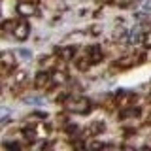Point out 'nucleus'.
I'll use <instances>...</instances> for the list:
<instances>
[{"label": "nucleus", "mask_w": 151, "mask_h": 151, "mask_svg": "<svg viewBox=\"0 0 151 151\" xmlns=\"http://www.w3.org/2000/svg\"><path fill=\"white\" fill-rule=\"evenodd\" d=\"M66 108L74 113H87L91 110V102L83 96H78V98H70V100L66 102Z\"/></svg>", "instance_id": "obj_1"}, {"label": "nucleus", "mask_w": 151, "mask_h": 151, "mask_svg": "<svg viewBox=\"0 0 151 151\" xmlns=\"http://www.w3.org/2000/svg\"><path fill=\"white\" fill-rule=\"evenodd\" d=\"M28 34H30V27H28V23L23 19V21H19L17 25H15V30H13V36L17 38V40H27Z\"/></svg>", "instance_id": "obj_2"}, {"label": "nucleus", "mask_w": 151, "mask_h": 151, "mask_svg": "<svg viewBox=\"0 0 151 151\" xmlns=\"http://www.w3.org/2000/svg\"><path fill=\"white\" fill-rule=\"evenodd\" d=\"M89 59H91L93 64H98L102 60V49L100 45H91L89 47Z\"/></svg>", "instance_id": "obj_3"}, {"label": "nucleus", "mask_w": 151, "mask_h": 151, "mask_svg": "<svg viewBox=\"0 0 151 151\" xmlns=\"http://www.w3.org/2000/svg\"><path fill=\"white\" fill-rule=\"evenodd\" d=\"M17 12L21 13V15H32V13H36V8L32 6V4H28V2H21L17 6Z\"/></svg>", "instance_id": "obj_4"}, {"label": "nucleus", "mask_w": 151, "mask_h": 151, "mask_svg": "<svg viewBox=\"0 0 151 151\" xmlns=\"http://www.w3.org/2000/svg\"><path fill=\"white\" fill-rule=\"evenodd\" d=\"M49 83H51V76H49V74H44V72L38 74V78H36V87H45V85H49Z\"/></svg>", "instance_id": "obj_5"}, {"label": "nucleus", "mask_w": 151, "mask_h": 151, "mask_svg": "<svg viewBox=\"0 0 151 151\" xmlns=\"http://www.w3.org/2000/svg\"><path fill=\"white\" fill-rule=\"evenodd\" d=\"M74 55H76V47H74V45H70V47H64V49H60V57H63V59H66V60H70Z\"/></svg>", "instance_id": "obj_6"}, {"label": "nucleus", "mask_w": 151, "mask_h": 151, "mask_svg": "<svg viewBox=\"0 0 151 151\" xmlns=\"http://www.w3.org/2000/svg\"><path fill=\"white\" fill-rule=\"evenodd\" d=\"M138 115H140V110H138V108H130V110L121 111V117H123V119H127V117H138Z\"/></svg>", "instance_id": "obj_7"}, {"label": "nucleus", "mask_w": 151, "mask_h": 151, "mask_svg": "<svg viewBox=\"0 0 151 151\" xmlns=\"http://www.w3.org/2000/svg\"><path fill=\"white\" fill-rule=\"evenodd\" d=\"M142 44L145 47H151V30H147L144 36H142Z\"/></svg>", "instance_id": "obj_8"}, {"label": "nucleus", "mask_w": 151, "mask_h": 151, "mask_svg": "<svg viewBox=\"0 0 151 151\" xmlns=\"http://www.w3.org/2000/svg\"><path fill=\"white\" fill-rule=\"evenodd\" d=\"M6 147H9V149H21V145H19L17 142H8Z\"/></svg>", "instance_id": "obj_9"}, {"label": "nucleus", "mask_w": 151, "mask_h": 151, "mask_svg": "<svg viewBox=\"0 0 151 151\" xmlns=\"http://www.w3.org/2000/svg\"><path fill=\"white\" fill-rule=\"evenodd\" d=\"M64 79H66L64 74H60V72H57V74L53 76V81H64Z\"/></svg>", "instance_id": "obj_10"}, {"label": "nucleus", "mask_w": 151, "mask_h": 151, "mask_svg": "<svg viewBox=\"0 0 151 151\" xmlns=\"http://www.w3.org/2000/svg\"><path fill=\"white\" fill-rule=\"evenodd\" d=\"M25 134H27V136H25L27 140H34V130H28V129H25Z\"/></svg>", "instance_id": "obj_11"}, {"label": "nucleus", "mask_w": 151, "mask_h": 151, "mask_svg": "<svg viewBox=\"0 0 151 151\" xmlns=\"http://www.w3.org/2000/svg\"><path fill=\"white\" fill-rule=\"evenodd\" d=\"M144 9H145V12L151 9V0H145V2H144Z\"/></svg>", "instance_id": "obj_12"}]
</instances>
